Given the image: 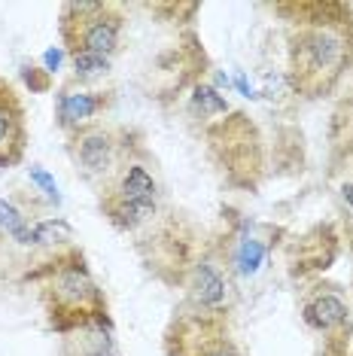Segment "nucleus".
<instances>
[{
  "label": "nucleus",
  "mask_w": 353,
  "mask_h": 356,
  "mask_svg": "<svg viewBox=\"0 0 353 356\" xmlns=\"http://www.w3.org/2000/svg\"><path fill=\"white\" fill-rule=\"evenodd\" d=\"M290 34V83L304 98H323L353 64L350 10L338 3H308Z\"/></svg>",
  "instance_id": "nucleus-1"
},
{
  "label": "nucleus",
  "mask_w": 353,
  "mask_h": 356,
  "mask_svg": "<svg viewBox=\"0 0 353 356\" xmlns=\"http://www.w3.org/2000/svg\"><path fill=\"white\" fill-rule=\"evenodd\" d=\"M43 305L49 323L61 335L83 326H95V323H107V298L76 250L55 256L46 265Z\"/></svg>",
  "instance_id": "nucleus-2"
},
{
  "label": "nucleus",
  "mask_w": 353,
  "mask_h": 356,
  "mask_svg": "<svg viewBox=\"0 0 353 356\" xmlns=\"http://www.w3.org/2000/svg\"><path fill=\"white\" fill-rule=\"evenodd\" d=\"M67 152L74 159L76 171L83 174L85 183H92L98 192H104L110 183L119 177V171L128 165V152H131V143H128V131L116 125H85L79 131L67 134Z\"/></svg>",
  "instance_id": "nucleus-3"
},
{
  "label": "nucleus",
  "mask_w": 353,
  "mask_h": 356,
  "mask_svg": "<svg viewBox=\"0 0 353 356\" xmlns=\"http://www.w3.org/2000/svg\"><path fill=\"white\" fill-rule=\"evenodd\" d=\"M125 15L116 3H64L61 6V40L70 55L88 52L110 58L119 49Z\"/></svg>",
  "instance_id": "nucleus-4"
},
{
  "label": "nucleus",
  "mask_w": 353,
  "mask_h": 356,
  "mask_svg": "<svg viewBox=\"0 0 353 356\" xmlns=\"http://www.w3.org/2000/svg\"><path fill=\"white\" fill-rule=\"evenodd\" d=\"M101 210L119 229H140L158 210V183L143 161H128L101 192Z\"/></svg>",
  "instance_id": "nucleus-5"
},
{
  "label": "nucleus",
  "mask_w": 353,
  "mask_h": 356,
  "mask_svg": "<svg viewBox=\"0 0 353 356\" xmlns=\"http://www.w3.org/2000/svg\"><path fill=\"white\" fill-rule=\"evenodd\" d=\"M167 356H240L222 314L183 311L165 335Z\"/></svg>",
  "instance_id": "nucleus-6"
},
{
  "label": "nucleus",
  "mask_w": 353,
  "mask_h": 356,
  "mask_svg": "<svg viewBox=\"0 0 353 356\" xmlns=\"http://www.w3.org/2000/svg\"><path fill=\"white\" fill-rule=\"evenodd\" d=\"M110 107V92H95V88L67 83L61 86L58 98H55V119H58L61 131L74 134L85 125H95L98 116Z\"/></svg>",
  "instance_id": "nucleus-7"
},
{
  "label": "nucleus",
  "mask_w": 353,
  "mask_h": 356,
  "mask_svg": "<svg viewBox=\"0 0 353 356\" xmlns=\"http://www.w3.org/2000/svg\"><path fill=\"white\" fill-rule=\"evenodd\" d=\"M28 143V122L25 104L19 92L0 76V168L19 165Z\"/></svg>",
  "instance_id": "nucleus-8"
},
{
  "label": "nucleus",
  "mask_w": 353,
  "mask_h": 356,
  "mask_svg": "<svg viewBox=\"0 0 353 356\" xmlns=\"http://www.w3.org/2000/svg\"><path fill=\"white\" fill-rule=\"evenodd\" d=\"M226 296L229 277L222 274V265L211 256H202L189 271V305L198 314H222L226 317Z\"/></svg>",
  "instance_id": "nucleus-9"
},
{
  "label": "nucleus",
  "mask_w": 353,
  "mask_h": 356,
  "mask_svg": "<svg viewBox=\"0 0 353 356\" xmlns=\"http://www.w3.org/2000/svg\"><path fill=\"white\" fill-rule=\"evenodd\" d=\"M61 356H119V350L107 323H95V326L67 332L61 344Z\"/></svg>",
  "instance_id": "nucleus-10"
},
{
  "label": "nucleus",
  "mask_w": 353,
  "mask_h": 356,
  "mask_svg": "<svg viewBox=\"0 0 353 356\" xmlns=\"http://www.w3.org/2000/svg\"><path fill=\"white\" fill-rule=\"evenodd\" d=\"M347 317H350L347 305H344L341 296H335V293H317L308 305H304V320H308L314 329L326 332V335H332V332L347 326Z\"/></svg>",
  "instance_id": "nucleus-11"
},
{
  "label": "nucleus",
  "mask_w": 353,
  "mask_h": 356,
  "mask_svg": "<svg viewBox=\"0 0 353 356\" xmlns=\"http://www.w3.org/2000/svg\"><path fill=\"white\" fill-rule=\"evenodd\" d=\"M70 241H74V229L64 220H43L34 222V244L43 250H58V253H70Z\"/></svg>",
  "instance_id": "nucleus-12"
},
{
  "label": "nucleus",
  "mask_w": 353,
  "mask_h": 356,
  "mask_svg": "<svg viewBox=\"0 0 353 356\" xmlns=\"http://www.w3.org/2000/svg\"><path fill=\"white\" fill-rule=\"evenodd\" d=\"M107 74H110V58L88 55V52L74 55V79H76L79 86L95 83V79H101V76H107Z\"/></svg>",
  "instance_id": "nucleus-13"
},
{
  "label": "nucleus",
  "mask_w": 353,
  "mask_h": 356,
  "mask_svg": "<svg viewBox=\"0 0 353 356\" xmlns=\"http://www.w3.org/2000/svg\"><path fill=\"white\" fill-rule=\"evenodd\" d=\"M262 256H265V244H259V241H253V238H244L240 241V250H238V268L244 274H253L259 268Z\"/></svg>",
  "instance_id": "nucleus-14"
},
{
  "label": "nucleus",
  "mask_w": 353,
  "mask_h": 356,
  "mask_svg": "<svg viewBox=\"0 0 353 356\" xmlns=\"http://www.w3.org/2000/svg\"><path fill=\"white\" fill-rule=\"evenodd\" d=\"M22 225H28V216L22 213V210L13 204V201H3V198H0V232H3V234H13V232H19Z\"/></svg>",
  "instance_id": "nucleus-15"
},
{
  "label": "nucleus",
  "mask_w": 353,
  "mask_h": 356,
  "mask_svg": "<svg viewBox=\"0 0 353 356\" xmlns=\"http://www.w3.org/2000/svg\"><path fill=\"white\" fill-rule=\"evenodd\" d=\"M195 107L204 113V116H213V113H226L229 110V104L220 98V95L213 92V88H207V86H198L195 88Z\"/></svg>",
  "instance_id": "nucleus-16"
},
{
  "label": "nucleus",
  "mask_w": 353,
  "mask_h": 356,
  "mask_svg": "<svg viewBox=\"0 0 353 356\" xmlns=\"http://www.w3.org/2000/svg\"><path fill=\"white\" fill-rule=\"evenodd\" d=\"M31 180L40 183V186H43V189L49 192V195H52L55 201H58V189H55V183L49 180V174H43V171H40V168H31Z\"/></svg>",
  "instance_id": "nucleus-17"
},
{
  "label": "nucleus",
  "mask_w": 353,
  "mask_h": 356,
  "mask_svg": "<svg viewBox=\"0 0 353 356\" xmlns=\"http://www.w3.org/2000/svg\"><path fill=\"white\" fill-rule=\"evenodd\" d=\"M344 201H350L353 204V186H344Z\"/></svg>",
  "instance_id": "nucleus-18"
}]
</instances>
